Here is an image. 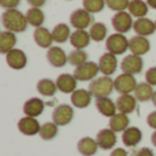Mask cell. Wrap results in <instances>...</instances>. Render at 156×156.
Masks as SVG:
<instances>
[{
  "instance_id": "ee69618b",
  "label": "cell",
  "mask_w": 156,
  "mask_h": 156,
  "mask_svg": "<svg viewBox=\"0 0 156 156\" xmlns=\"http://www.w3.org/2000/svg\"><path fill=\"white\" fill-rule=\"evenodd\" d=\"M145 2H147V4H148L151 8L156 10V0H145Z\"/></svg>"
},
{
  "instance_id": "8992f818",
  "label": "cell",
  "mask_w": 156,
  "mask_h": 156,
  "mask_svg": "<svg viewBox=\"0 0 156 156\" xmlns=\"http://www.w3.org/2000/svg\"><path fill=\"white\" fill-rule=\"evenodd\" d=\"M144 67V62L143 58L138 56V55L130 54L122 59L121 62V70L125 74H130V76H136V74H140L143 71Z\"/></svg>"
},
{
  "instance_id": "7bdbcfd3",
  "label": "cell",
  "mask_w": 156,
  "mask_h": 156,
  "mask_svg": "<svg viewBox=\"0 0 156 156\" xmlns=\"http://www.w3.org/2000/svg\"><path fill=\"white\" fill-rule=\"evenodd\" d=\"M110 156H129V154H127V151L123 148H115V149H112Z\"/></svg>"
},
{
  "instance_id": "603a6c76",
  "label": "cell",
  "mask_w": 156,
  "mask_h": 156,
  "mask_svg": "<svg viewBox=\"0 0 156 156\" xmlns=\"http://www.w3.org/2000/svg\"><path fill=\"white\" fill-rule=\"evenodd\" d=\"M92 97L93 94L90 93V90H86V89H77L71 93V104L76 108H86L92 101Z\"/></svg>"
},
{
  "instance_id": "6da1fadb",
  "label": "cell",
  "mask_w": 156,
  "mask_h": 156,
  "mask_svg": "<svg viewBox=\"0 0 156 156\" xmlns=\"http://www.w3.org/2000/svg\"><path fill=\"white\" fill-rule=\"evenodd\" d=\"M2 25L7 32L22 33L26 30L29 22L25 14L14 8V10H4V12L2 14Z\"/></svg>"
},
{
  "instance_id": "f546056e",
  "label": "cell",
  "mask_w": 156,
  "mask_h": 156,
  "mask_svg": "<svg viewBox=\"0 0 156 156\" xmlns=\"http://www.w3.org/2000/svg\"><path fill=\"white\" fill-rule=\"evenodd\" d=\"M148 8H149V5L147 4V2H143V0H130L127 11H129V14L132 16L144 18L148 14Z\"/></svg>"
},
{
  "instance_id": "44dd1931",
  "label": "cell",
  "mask_w": 156,
  "mask_h": 156,
  "mask_svg": "<svg viewBox=\"0 0 156 156\" xmlns=\"http://www.w3.org/2000/svg\"><path fill=\"white\" fill-rule=\"evenodd\" d=\"M141 140H143V132L136 126H129L122 133V143L125 144V147L133 148V147L138 145Z\"/></svg>"
},
{
  "instance_id": "7402d4cb",
  "label": "cell",
  "mask_w": 156,
  "mask_h": 156,
  "mask_svg": "<svg viewBox=\"0 0 156 156\" xmlns=\"http://www.w3.org/2000/svg\"><path fill=\"white\" fill-rule=\"evenodd\" d=\"M33 38H34L36 44H37L40 48H51L52 43H54L52 32H49V30L44 26L36 27L34 33H33Z\"/></svg>"
},
{
  "instance_id": "ba28073f",
  "label": "cell",
  "mask_w": 156,
  "mask_h": 156,
  "mask_svg": "<svg viewBox=\"0 0 156 156\" xmlns=\"http://www.w3.org/2000/svg\"><path fill=\"white\" fill-rule=\"evenodd\" d=\"M74 118V110L69 104H59L52 111V122L58 126H66Z\"/></svg>"
},
{
  "instance_id": "5bb4252c",
  "label": "cell",
  "mask_w": 156,
  "mask_h": 156,
  "mask_svg": "<svg viewBox=\"0 0 156 156\" xmlns=\"http://www.w3.org/2000/svg\"><path fill=\"white\" fill-rule=\"evenodd\" d=\"M41 129V125L38 123V121L32 116H26L21 118L18 121V130L25 136H34L38 134Z\"/></svg>"
},
{
  "instance_id": "5b68a950",
  "label": "cell",
  "mask_w": 156,
  "mask_h": 156,
  "mask_svg": "<svg viewBox=\"0 0 156 156\" xmlns=\"http://www.w3.org/2000/svg\"><path fill=\"white\" fill-rule=\"evenodd\" d=\"M100 73L99 70V65L94 62H90L88 60L86 63L78 66L74 70L73 76L76 77L77 81H81V82H85V81H93L94 78H97L96 76Z\"/></svg>"
},
{
  "instance_id": "f1b7e54d",
  "label": "cell",
  "mask_w": 156,
  "mask_h": 156,
  "mask_svg": "<svg viewBox=\"0 0 156 156\" xmlns=\"http://www.w3.org/2000/svg\"><path fill=\"white\" fill-rule=\"evenodd\" d=\"M70 26L66 23H58L54 26L52 29V37H54V43L58 44H63L67 40H70Z\"/></svg>"
},
{
  "instance_id": "ac0fdd59",
  "label": "cell",
  "mask_w": 156,
  "mask_h": 156,
  "mask_svg": "<svg viewBox=\"0 0 156 156\" xmlns=\"http://www.w3.org/2000/svg\"><path fill=\"white\" fill-rule=\"evenodd\" d=\"M45 104L41 99L38 97H32V99L26 100L23 104V112L26 116H32V118H37L44 112Z\"/></svg>"
},
{
  "instance_id": "e575fe53",
  "label": "cell",
  "mask_w": 156,
  "mask_h": 156,
  "mask_svg": "<svg viewBox=\"0 0 156 156\" xmlns=\"http://www.w3.org/2000/svg\"><path fill=\"white\" fill-rule=\"evenodd\" d=\"M88 62V54H86L83 49H76L69 54V63L74 67H78V66L83 65V63Z\"/></svg>"
},
{
  "instance_id": "8fae6325",
  "label": "cell",
  "mask_w": 156,
  "mask_h": 156,
  "mask_svg": "<svg viewBox=\"0 0 156 156\" xmlns=\"http://www.w3.org/2000/svg\"><path fill=\"white\" fill-rule=\"evenodd\" d=\"M5 62L14 70H22L27 65V56L22 49L14 48L12 51H10L5 55Z\"/></svg>"
},
{
  "instance_id": "1f68e13d",
  "label": "cell",
  "mask_w": 156,
  "mask_h": 156,
  "mask_svg": "<svg viewBox=\"0 0 156 156\" xmlns=\"http://www.w3.org/2000/svg\"><path fill=\"white\" fill-rule=\"evenodd\" d=\"M26 19L29 22V25L34 27H40L43 26L44 21H45V15H44L43 10L41 8H37V7H30L29 10L26 11Z\"/></svg>"
},
{
  "instance_id": "836d02e7",
  "label": "cell",
  "mask_w": 156,
  "mask_h": 156,
  "mask_svg": "<svg viewBox=\"0 0 156 156\" xmlns=\"http://www.w3.org/2000/svg\"><path fill=\"white\" fill-rule=\"evenodd\" d=\"M58 127L59 126L56 123H54V122H45L44 125H41V129L38 134H40V137L44 141H49L58 136Z\"/></svg>"
},
{
  "instance_id": "d590c367",
  "label": "cell",
  "mask_w": 156,
  "mask_h": 156,
  "mask_svg": "<svg viewBox=\"0 0 156 156\" xmlns=\"http://www.w3.org/2000/svg\"><path fill=\"white\" fill-rule=\"evenodd\" d=\"M82 5L88 12L96 14L103 11V8L105 7V0H82Z\"/></svg>"
},
{
  "instance_id": "277c9868",
  "label": "cell",
  "mask_w": 156,
  "mask_h": 156,
  "mask_svg": "<svg viewBox=\"0 0 156 156\" xmlns=\"http://www.w3.org/2000/svg\"><path fill=\"white\" fill-rule=\"evenodd\" d=\"M93 16L90 12L85 10V8H78L74 10L70 15V25L76 30H86L93 25Z\"/></svg>"
},
{
  "instance_id": "484cf974",
  "label": "cell",
  "mask_w": 156,
  "mask_h": 156,
  "mask_svg": "<svg viewBox=\"0 0 156 156\" xmlns=\"http://www.w3.org/2000/svg\"><path fill=\"white\" fill-rule=\"evenodd\" d=\"M78 152L82 156H93L97 152V141L90 137H82L77 144Z\"/></svg>"
},
{
  "instance_id": "7a4b0ae2",
  "label": "cell",
  "mask_w": 156,
  "mask_h": 156,
  "mask_svg": "<svg viewBox=\"0 0 156 156\" xmlns=\"http://www.w3.org/2000/svg\"><path fill=\"white\" fill-rule=\"evenodd\" d=\"M89 90L93 94V97H108L112 93V90H115L114 80H111V77L108 76L97 77L90 81Z\"/></svg>"
},
{
  "instance_id": "4dcf8cb0",
  "label": "cell",
  "mask_w": 156,
  "mask_h": 156,
  "mask_svg": "<svg viewBox=\"0 0 156 156\" xmlns=\"http://www.w3.org/2000/svg\"><path fill=\"white\" fill-rule=\"evenodd\" d=\"M58 90V86L56 82L49 78H43L37 82V92L41 94V96H45V97H52L55 96Z\"/></svg>"
},
{
  "instance_id": "9c48e42d",
  "label": "cell",
  "mask_w": 156,
  "mask_h": 156,
  "mask_svg": "<svg viewBox=\"0 0 156 156\" xmlns=\"http://www.w3.org/2000/svg\"><path fill=\"white\" fill-rule=\"evenodd\" d=\"M114 85H115V90L119 94H132V92L136 90L137 86V81H136L134 76L122 73L114 80Z\"/></svg>"
},
{
  "instance_id": "ab89813d",
  "label": "cell",
  "mask_w": 156,
  "mask_h": 156,
  "mask_svg": "<svg viewBox=\"0 0 156 156\" xmlns=\"http://www.w3.org/2000/svg\"><path fill=\"white\" fill-rule=\"evenodd\" d=\"M147 123L151 129L156 130V111H152L148 116H147Z\"/></svg>"
},
{
  "instance_id": "7dc6e473",
  "label": "cell",
  "mask_w": 156,
  "mask_h": 156,
  "mask_svg": "<svg viewBox=\"0 0 156 156\" xmlns=\"http://www.w3.org/2000/svg\"><path fill=\"white\" fill-rule=\"evenodd\" d=\"M155 26H156V21H155Z\"/></svg>"
},
{
  "instance_id": "b9f144b4",
  "label": "cell",
  "mask_w": 156,
  "mask_h": 156,
  "mask_svg": "<svg viewBox=\"0 0 156 156\" xmlns=\"http://www.w3.org/2000/svg\"><path fill=\"white\" fill-rule=\"evenodd\" d=\"M29 3L30 7H37V8H41L44 4L47 3V0H26Z\"/></svg>"
},
{
  "instance_id": "52a82bcc",
  "label": "cell",
  "mask_w": 156,
  "mask_h": 156,
  "mask_svg": "<svg viewBox=\"0 0 156 156\" xmlns=\"http://www.w3.org/2000/svg\"><path fill=\"white\" fill-rule=\"evenodd\" d=\"M111 23H112V27L116 33L125 34V33L130 32V29L134 25V21L132 19L129 11H119V12H115V15L112 16Z\"/></svg>"
},
{
  "instance_id": "e0dca14e",
  "label": "cell",
  "mask_w": 156,
  "mask_h": 156,
  "mask_svg": "<svg viewBox=\"0 0 156 156\" xmlns=\"http://www.w3.org/2000/svg\"><path fill=\"white\" fill-rule=\"evenodd\" d=\"M116 110L118 112L122 114H132L137 108V99L134 97V94H119V97L115 101Z\"/></svg>"
},
{
  "instance_id": "4fadbf2b",
  "label": "cell",
  "mask_w": 156,
  "mask_h": 156,
  "mask_svg": "<svg viewBox=\"0 0 156 156\" xmlns=\"http://www.w3.org/2000/svg\"><path fill=\"white\" fill-rule=\"evenodd\" d=\"M96 141L99 148L108 151V149H112L116 144V133L114 130L108 129H101L96 136Z\"/></svg>"
},
{
  "instance_id": "74e56055",
  "label": "cell",
  "mask_w": 156,
  "mask_h": 156,
  "mask_svg": "<svg viewBox=\"0 0 156 156\" xmlns=\"http://www.w3.org/2000/svg\"><path fill=\"white\" fill-rule=\"evenodd\" d=\"M145 81L152 86H156V66L148 69L145 73Z\"/></svg>"
},
{
  "instance_id": "83f0119b",
  "label": "cell",
  "mask_w": 156,
  "mask_h": 156,
  "mask_svg": "<svg viewBox=\"0 0 156 156\" xmlns=\"http://www.w3.org/2000/svg\"><path fill=\"white\" fill-rule=\"evenodd\" d=\"M152 96H154V88L152 85H149L148 82H140L137 83L136 86V90H134V97L137 99V101L141 103H145L152 100Z\"/></svg>"
},
{
  "instance_id": "30bf717a",
  "label": "cell",
  "mask_w": 156,
  "mask_h": 156,
  "mask_svg": "<svg viewBox=\"0 0 156 156\" xmlns=\"http://www.w3.org/2000/svg\"><path fill=\"white\" fill-rule=\"evenodd\" d=\"M99 70L103 76H112L116 71V67H118V59H116V55L114 54H103L99 59Z\"/></svg>"
},
{
  "instance_id": "2e32d148",
  "label": "cell",
  "mask_w": 156,
  "mask_h": 156,
  "mask_svg": "<svg viewBox=\"0 0 156 156\" xmlns=\"http://www.w3.org/2000/svg\"><path fill=\"white\" fill-rule=\"evenodd\" d=\"M133 30L137 36H143V37H148V36L154 34L156 32V26L155 22L152 19L147 18H137L134 21V25H133Z\"/></svg>"
},
{
  "instance_id": "4316f807",
  "label": "cell",
  "mask_w": 156,
  "mask_h": 156,
  "mask_svg": "<svg viewBox=\"0 0 156 156\" xmlns=\"http://www.w3.org/2000/svg\"><path fill=\"white\" fill-rule=\"evenodd\" d=\"M16 44V36L12 32H2L0 33V52L7 55L10 51L15 48Z\"/></svg>"
},
{
  "instance_id": "d6986e66",
  "label": "cell",
  "mask_w": 156,
  "mask_h": 156,
  "mask_svg": "<svg viewBox=\"0 0 156 156\" xmlns=\"http://www.w3.org/2000/svg\"><path fill=\"white\" fill-rule=\"evenodd\" d=\"M56 86L58 90H60L62 93H73L74 90H77V80L73 74H60L56 78Z\"/></svg>"
},
{
  "instance_id": "d6a6232c",
  "label": "cell",
  "mask_w": 156,
  "mask_h": 156,
  "mask_svg": "<svg viewBox=\"0 0 156 156\" xmlns=\"http://www.w3.org/2000/svg\"><path fill=\"white\" fill-rule=\"evenodd\" d=\"M107 26L103 22H94L90 27H89V34H90V38L93 41H103L107 40Z\"/></svg>"
},
{
  "instance_id": "3957f363",
  "label": "cell",
  "mask_w": 156,
  "mask_h": 156,
  "mask_svg": "<svg viewBox=\"0 0 156 156\" xmlns=\"http://www.w3.org/2000/svg\"><path fill=\"white\" fill-rule=\"evenodd\" d=\"M105 49H107V52L116 55V56L122 55L129 49V40L122 33L110 34L105 40Z\"/></svg>"
},
{
  "instance_id": "ffe728a7",
  "label": "cell",
  "mask_w": 156,
  "mask_h": 156,
  "mask_svg": "<svg viewBox=\"0 0 156 156\" xmlns=\"http://www.w3.org/2000/svg\"><path fill=\"white\" fill-rule=\"evenodd\" d=\"M94 105H96L97 111L101 114L103 116L111 118L116 114V104L110 99V97H96L94 100Z\"/></svg>"
},
{
  "instance_id": "d4e9b609",
  "label": "cell",
  "mask_w": 156,
  "mask_h": 156,
  "mask_svg": "<svg viewBox=\"0 0 156 156\" xmlns=\"http://www.w3.org/2000/svg\"><path fill=\"white\" fill-rule=\"evenodd\" d=\"M129 123H130V119L126 114H122V112H116L114 116L110 118V126L111 130H114L115 133H123L125 130L129 127Z\"/></svg>"
},
{
  "instance_id": "bcb514c9",
  "label": "cell",
  "mask_w": 156,
  "mask_h": 156,
  "mask_svg": "<svg viewBox=\"0 0 156 156\" xmlns=\"http://www.w3.org/2000/svg\"><path fill=\"white\" fill-rule=\"evenodd\" d=\"M152 103H154V105L156 107V90L154 92V96H152Z\"/></svg>"
},
{
  "instance_id": "f35d334b",
  "label": "cell",
  "mask_w": 156,
  "mask_h": 156,
  "mask_svg": "<svg viewBox=\"0 0 156 156\" xmlns=\"http://www.w3.org/2000/svg\"><path fill=\"white\" fill-rule=\"evenodd\" d=\"M21 3V0H0V5L5 10H14Z\"/></svg>"
},
{
  "instance_id": "7c38bea8",
  "label": "cell",
  "mask_w": 156,
  "mask_h": 156,
  "mask_svg": "<svg viewBox=\"0 0 156 156\" xmlns=\"http://www.w3.org/2000/svg\"><path fill=\"white\" fill-rule=\"evenodd\" d=\"M129 49L132 54L138 55V56H144L151 49V43H149V40L147 37L136 34L134 37H132L129 40Z\"/></svg>"
},
{
  "instance_id": "9a60e30c",
  "label": "cell",
  "mask_w": 156,
  "mask_h": 156,
  "mask_svg": "<svg viewBox=\"0 0 156 156\" xmlns=\"http://www.w3.org/2000/svg\"><path fill=\"white\" fill-rule=\"evenodd\" d=\"M47 60L54 67H63L66 63H69V55H66L60 47H51L47 52Z\"/></svg>"
},
{
  "instance_id": "f6af8a7d",
  "label": "cell",
  "mask_w": 156,
  "mask_h": 156,
  "mask_svg": "<svg viewBox=\"0 0 156 156\" xmlns=\"http://www.w3.org/2000/svg\"><path fill=\"white\" fill-rule=\"evenodd\" d=\"M151 143L154 144V147H156V130L152 133V136H151Z\"/></svg>"
},
{
  "instance_id": "60d3db41",
  "label": "cell",
  "mask_w": 156,
  "mask_h": 156,
  "mask_svg": "<svg viewBox=\"0 0 156 156\" xmlns=\"http://www.w3.org/2000/svg\"><path fill=\"white\" fill-rule=\"evenodd\" d=\"M136 156H155L154 155V151H152L151 148H147V147H144V148L138 149Z\"/></svg>"
},
{
  "instance_id": "cb8c5ba5",
  "label": "cell",
  "mask_w": 156,
  "mask_h": 156,
  "mask_svg": "<svg viewBox=\"0 0 156 156\" xmlns=\"http://www.w3.org/2000/svg\"><path fill=\"white\" fill-rule=\"evenodd\" d=\"M90 34L86 30H76L70 36V44L76 49H83L90 44Z\"/></svg>"
},
{
  "instance_id": "8d00e7d4",
  "label": "cell",
  "mask_w": 156,
  "mask_h": 156,
  "mask_svg": "<svg viewBox=\"0 0 156 156\" xmlns=\"http://www.w3.org/2000/svg\"><path fill=\"white\" fill-rule=\"evenodd\" d=\"M130 0H105V4L110 10L119 12V11H126L129 7Z\"/></svg>"
}]
</instances>
